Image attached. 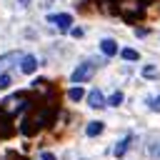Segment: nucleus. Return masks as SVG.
Segmentation results:
<instances>
[{
    "label": "nucleus",
    "instance_id": "obj_16",
    "mask_svg": "<svg viewBox=\"0 0 160 160\" xmlns=\"http://www.w3.org/2000/svg\"><path fill=\"white\" fill-rule=\"evenodd\" d=\"M10 82H12V78H10V72H0V90H5V88H10Z\"/></svg>",
    "mask_w": 160,
    "mask_h": 160
},
{
    "label": "nucleus",
    "instance_id": "obj_8",
    "mask_svg": "<svg viewBox=\"0 0 160 160\" xmlns=\"http://www.w3.org/2000/svg\"><path fill=\"white\" fill-rule=\"evenodd\" d=\"M100 50H102V55L112 58V55H118V42L108 38V40H102V42H100Z\"/></svg>",
    "mask_w": 160,
    "mask_h": 160
},
{
    "label": "nucleus",
    "instance_id": "obj_21",
    "mask_svg": "<svg viewBox=\"0 0 160 160\" xmlns=\"http://www.w3.org/2000/svg\"><path fill=\"white\" fill-rule=\"evenodd\" d=\"M18 2H20V5H28V2H30V0H18Z\"/></svg>",
    "mask_w": 160,
    "mask_h": 160
},
{
    "label": "nucleus",
    "instance_id": "obj_15",
    "mask_svg": "<svg viewBox=\"0 0 160 160\" xmlns=\"http://www.w3.org/2000/svg\"><path fill=\"white\" fill-rule=\"evenodd\" d=\"M122 102V92H112L110 98H108V105H112V108H118Z\"/></svg>",
    "mask_w": 160,
    "mask_h": 160
},
{
    "label": "nucleus",
    "instance_id": "obj_10",
    "mask_svg": "<svg viewBox=\"0 0 160 160\" xmlns=\"http://www.w3.org/2000/svg\"><path fill=\"white\" fill-rule=\"evenodd\" d=\"M5 135H10V115L0 110V138H5Z\"/></svg>",
    "mask_w": 160,
    "mask_h": 160
},
{
    "label": "nucleus",
    "instance_id": "obj_7",
    "mask_svg": "<svg viewBox=\"0 0 160 160\" xmlns=\"http://www.w3.org/2000/svg\"><path fill=\"white\" fill-rule=\"evenodd\" d=\"M88 105H90V108H102V105H105L102 92H100V90H90V92H88Z\"/></svg>",
    "mask_w": 160,
    "mask_h": 160
},
{
    "label": "nucleus",
    "instance_id": "obj_1",
    "mask_svg": "<svg viewBox=\"0 0 160 160\" xmlns=\"http://www.w3.org/2000/svg\"><path fill=\"white\" fill-rule=\"evenodd\" d=\"M52 118H55V108L42 105V108H38L30 118H25V122L20 125V132H22V135H35L40 128L50 125V122H52Z\"/></svg>",
    "mask_w": 160,
    "mask_h": 160
},
{
    "label": "nucleus",
    "instance_id": "obj_18",
    "mask_svg": "<svg viewBox=\"0 0 160 160\" xmlns=\"http://www.w3.org/2000/svg\"><path fill=\"white\" fill-rule=\"evenodd\" d=\"M150 108H152V110H155V112H160V95H158V98H155V100H152V102H150Z\"/></svg>",
    "mask_w": 160,
    "mask_h": 160
},
{
    "label": "nucleus",
    "instance_id": "obj_14",
    "mask_svg": "<svg viewBox=\"0 0 160 160\" xmlns=\"http://www.w3.org/2000/svg\"><path fill=\"white\" fill-rule=\"evenodd\" d=\"M12 60H22V55L20 52H10V55L0 58V65H12Z\"/></svg>",
    "mask_w": 160,
    "mask_h": 160
},
{
    "label": "nucleus",
    "instance_id": "obj_19",
    "mask_svg": "<svg viewBox=\"0 0 160 160\" xmlns=\"http://www.w3.org/2000/svg\"><path fill=\"white\" fill-rule=\"evenodd\" d=\"M40 160H55V155H52V152H48V150H45V152H40Z\"/></svg>",
    "mask_w": 160,
    "mask_h": 160
},
{
    "label": "nucleus",
    "instance_id": "obj_20",
    "mask_svg": "<svg viewBox=\"0 0 160 160\" xmlns=\"http://www.w3.org/2000/svg\"><path fill=\"white\" fill-rule=\"evenodd\" d=\"M150 152H152V155H155V158H160V145H155V148H152V150H150Z\"/></svg>",
    "mask_w": 160,
    "mask_h": 160
},
{
    "label": "nucleus",
    "instance_id": "obj_4",
    "mask_svg": "<svg viewBox=\"0 0 160 160\" xmlns=\"http://www.w3.org/2000/svg\"><path fill=\"white\" fill-rule=\"evenodd\" d=\"M92 72H95V62H80V65L72 70V75H70V82H75V85H80V82H88V80L92 78Z\"/></svg>",
    "mask_w": 160,
    "mask_h": 160
},
{
    "label": "nucleus",
    "instance_id": "obj_2",
    "mask_svg": "<svg viewBox=\"0 0 160 160\" xmlns=\"http://www.w3.org/2000/svg\"><path fill=\"white\" fill-rule=\"evenodd\" d=\"M115 2H118L115 10H118L120 18H125L128 22L138 20V18L142 15V10H145V2H142V0H115Z\"/></svg>",
    "mask_w": 160,
    "mask_h": 160
},
{
    "label": "nucleus",
    "instance_id": "obj_5",
    "mask_svg": "<svg viewBox=\"0 0 160 160\" xmlns=\"http://www.w3.org/2000/svg\"><path fill=\"white\" fill-rule=\"evenodd\" d=\"M48 22H52L58 30L68 32V30H70V25H72V18H70L68 12H58V15H50V18H48Z\"/></svg>",
    "mask_w": 160,
    "mask_h": 160
},
{
    "label": "nucleus",
    "instance_id": "obj_6",
    "mask_svg": "<svg viewBox=\"0 0 160 160\" xmlns=\"http://www.w3.org/2000/svg\"><path fill=\"white\" fill-rule=\"evenodd\" d=\"M35 68H38L35 55H22V60H20V70H22L25 75H32V72H35Z\"/></svg>",
    "mask_w": 160,
    "mask_h": 160
},
{
    "label": "nucleus",
    "instance_id": "obj_12",
    "mask_svg": "<svg viewBox=\"0 0 160 160\" xmlns=\"http://www.w3.org/2000/svg\"><path fill=\"white\" fill-rule=\"evenodd\" d=\"M128 148H130V138H122V140H120V142L115 145V158H122Z\"/></svg>",
    "mask_w": 160,
    "mask_h": 160
},
{
    "label": "nucleus",
    "instance_id": "obj_9",
    "mask_svg": "<svg viewBox=\"0 0 160 160\" xmlns=\"http://www.w3.org/2000/svg\"><path fill=\"white\" fill-rule=\"evenodd\" d=\"M102 128H105V125H102L100 120H92V122H88L85 135H88V138H95V135H100V132H102Z\"/></svg>",
    "mask_w": 160,
    "mask_h": 160
},
{
    "label": "nucleus",
    "instance_id": "obj_17",
    "mask_svg": "<svg viewBox=\"0 0 160 160\" xmlns=\"http://www.w3.org/2000/svg\"><path fill=\"white\" fill-rule=\"evenodd\" d=\"M155 72H158V70H155L152 65H145V68H142V75H145V78H152Z\"/></svg>",
    "mask_w": 160,
    "mask_h": 160
},
{
    "label": "nucleus",
    "instance_id": "obj_3",
    "mask_svg": "<svg viewBox=\"0 0 160 160\" xmlns=\"http://www.w3.org/2000/svg\"><path fill=\"white\" fill-rule=\"evenodd\" d=\"M25 108H28V92H15V95H10V98L2 100V108H0V110L12 118V115L22 112Z\"/></svg>",
    "mask_w": 160,
    "mask_h": 160
},
{
    "label": "nucleus",
    "instance_id": "obj_13",
    "mask_svg": "<svg viewBox=\"0 0 160 160\" xmlns=\"http://www.w3.org/2000/svg\"><path fill=\"white\" fill-rule=\"evenodd\" d=\"M120 55H122V60H138V58H140V55H138V50H132V48L120 50Z\"/></svg>",
    "mask_w": 160,
    "mask_h": 160
},
{
    "label": "nucleus",
    "instance_id": "obj_11",
    "mask_svg": "<svg viewBox=\"0 0 160 160\" xmlns=\"http://www.w3.org/2000/svg\"><path fill=\"white\" fill-rule=\"evenodd\" d=\"M68 98H70L72 102H78V100H82V98H85V90H82L80 85H75V88H70V90H68Z\"/></svg>",
    "mask_w": 160,
    "mask_h": 160
}]
</instances>
